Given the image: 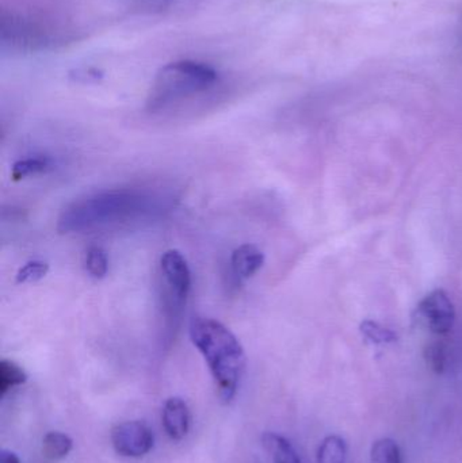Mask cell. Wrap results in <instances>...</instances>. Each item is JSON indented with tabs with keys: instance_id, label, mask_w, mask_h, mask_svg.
I'll return each instance as SVG.
<instances>
[{
	"instance_id": "cell-1",
	"label": "cell",
	"mask_w": 462,
	"mask_h": 463,
	"mask_svg": "<svg viewBox=\"0 0 462 463\" xmlns=\"http://www.w3.org/2000/svg\"><path fill=\"white\" fill-rule=\"evenodd\" d=\"M190 339L208 363L220 400L230 404L246 369V354L238 337L220 321L196 318L190 324Z\"/></svg>"
},
{
	"instance_id": "cell-2",
	"label": "cell",
	"mask_w": 462,
	"mask_h": 463,
	"mask_svg": "<svg viewBox=\"0 0 462 463\" xmlns=\"http://www.w3.org/2000/svg\"><path fill=\"white\" fill-rule=\"evenodd\" d=\"M155 206V199L140 191H103L65 207L58 218V231L70 233L125 223L156 212Z\"/></svg>"
},
{
	"instance_id": "cell-3",
	"label": "cell",
	"mask_w": 462,
	"mask_h": 463,
	"mask_svg": "<svg viewBox=\"0 0 462 463\" xmlns=\"http://www.w3.org/2000/svg\"><path fill=\"white\" fill-rule=\"evenodd\" d=\"M219 74L214 66L194 60H180L167 64L156 74L148 108L159 110L172 102L208 92L217 83Z\"/></svg>"
},
{
	"instance_id": "cell-4",
	"label": "cell",
	"mask_w": 462,
	"mask_h": 463,
	"mask_svg": "<svg viewBox=\"0 0 462 463\" xmlns=\"http://www.w3.org/2000/svg\"><path fill=\"white\" fill-rule=\"evenodd\" d=\"M161 271L163 275V297L183 305L191 287L187 260L177 249H170L161 255Z\"/></svg>"
},
{
	"instance_id": "cell-5",
	"label": "cell",
	"mask_w": 462,
	"mask_h": 463,
	"mask_svg": "<svg viewBox=\"0 0 462 463\" xmlns=\"http://www.w3.org/2000/svg\"><path fill=\"white\" fill-rule=\"evenodd\" d=\"M111 443L114 450L122 457H144L153 450V433L145 423L132 420L113 428Z\"/></svg>"
},
{
	"instance_id": "cell-6",
	"label": "cell",
	"mask_w": 462,
	"mask_h": 463,
	"mask_svg": "<svg viewBox=\"0 0 462 463\" xmlns=\"http://www.w3.org/2000/svg\"><path fill=\"white\" fill-rule=\"evenodd\" d=\"M418 312L434 334L446 335L453 328L456 312L453 302L442 289L434 290L424 297L419 303Z\"/></svg>"
},
{
	"instance_id": "cell-7",
	"label": "cell",
	"mask_w": 462,
	"mask_h": 463,
	"mask_svg": "<svg viewBox=\"0 0 462 463\" xmlns=\"http://www.w3.org/2000/svg\"><path fill=\"white\" fill-rule=\"evenodd\" d=\"M163 427L172 441H180L187 435L190 428V411L187 404L180 397H171L166 401L163 408Z\"/></svg>"
},
{
	"instance_id": "cell-8",
	"label": "cell",
	"mask_w": 462,
	"mask_h": 463,
	"mask_svg": "<svg viewBox=\"0 0 462 463\" xmlns=\"http://www.w3.org/2000/svg\"><path fill=\"white\" fill-rule=\"evenodd\" d=\"M265 254L252 244H243L236 249L231 257V268L239 279H248L262 268Z\"/></svg>"
},
{
	"instance_id": "cell-9",
	"label": "cell",
	"mask_w": 462,
	"mask_h": 463,
	"mask_svg": "<svg viewBox=\"0 0 462 463\" xmlns=\"http://www.w3.org/2000/svg\"><path fill=\"white\" fill-rule=\"evenodd\" d=\"M262 444L273 458V463H301L291 441L278 433H263Z\"/></svg>"
},
{
	"instance_id": "cell-10",
	"label": "cell",
	"mask_w": 462,
	"mask_h": 463,
	"mask_svg": "<svg viewBox=\"0 0 462 463\" xmlns=\"http://www.w3.org/2000/svg\"><path fill=\"white\" fill-rule=\"evenodd\" d=\"M346 441L341 436H327L318 449V463H346Z\"/></svg>"
},
{
	"instance_id": "cell-11",
	"label": "cell",
	"mask_w": 462,
	"mask_h": 463,
	"mask_svg": "<svg viewBox=\"0 0 462 463\" xmlns=\"http://www.w3.org/2000/svg\"><path fill=\"white\" fill-rule=\"evenodd\" d=\"M74 441L63 432H49L42 441V452L50 460H60L67 457L73 450Z\"/></svg>"
},
{
	"instance_id": "cell-12",
	"label": "cell",
	"mask_w": 462,
	"mask_h": 463,
	"mask_svg": "<svg viewBox=\"0 0 462 463\" xmlns=\"http://www.w3.org/2000/svg\"><path fill=\"white\" fill-rule=\"evenodd\" d=\"M28 380L25 370L13 361L0 362V396L4 397L15 386L23 385Z\"/></svg>"
},
{
	"instance_id": "cell-13",
	"label": "cell",
	"mask_w": 462,
	"mask_h": 463,
	"mask_svg": "<svg viewBox=\"0 0 462 463\" xmlns=\"http://www.w3.org/2000/svg\"><path fill=\"white\" fill-rule=\"evenodd\" d=\"M370 463H403L400 447L389 438L374 441L370 450Z\"/></svg>"
},
{
	"instance_id": "cell-14",
	"label": "cell",
	"mask_w": 462,
	"mask_h": 463,
	"mask_svg": "<svg viewBox=\"0 0 462 463\" xmlns=\"http://www.w3.org/2000/svg\"><path fill=\"white\" fill-rule=\"evenodd\" d=\"M50 169H52V161L49 158L22 159L13 166L12 178L13 180L18 182V180L47 172Z\"/></svg>"
},
{
	"instance_id": "cell-15",
	"label": "cell",
	"mask_w": 462,
	"mask_h": 463,
	"mask_svg": "<svg viewBox=\"0 0 462 463\" xmlns=\"http://www.w3.org/2000/svg\"><path fill=\"white\" fill-rule=\"evenodd\" d=\"M86 270L92 278H105L109 271V260L106 252L100 247H90L86 252Z\"/></svg>"
},
{
	"instance_id": "cell-16",
	"label": "cell",
	"mask_w": 462,
	"mask_h": 463,
	"mask_svg": "<svg viewBox=\"0 0 462 463\" xmlns=\"http://www.w3.org/2000/svg\"><path fill=\"white\" fill-rule=\"evenodd\" d=\"M361 332L366 339L376 343V345H389V343H395L397 340L395 332L390 331L389 328H385L376 321H363L361 324Z\"/></svg>"
},
{
	"instance_id": "cell-17",
	"label": "cell",
	"mask_w": 462,
	"mask_h": 463,
	"mask_svg": "<svg viewBox=\"0 0 462 463\" xmlns=\"http://www.w3.org/2000/svg\"><path fill=\"white\" fill-rule=\"evenodd\" d=\"M424 361H426L427 366L437 372V374H442L446 369V363H448V354H446V347L443 343L435 342L430 343L424 348Z\"/></svg>"
},
{
	"instance_id": "cell-18",
	"label": "cell",
	"mask_w": 462,
	"mask_h": 463,
	"mask_svg": "<svg viewBox=\"0 0 462 463\" xmlns=\"http://www.w3.org/2000/svg\"><path fill=\"white\" fill-rule=\"evenodd\" d=\"M49 271V265L44 260H31L25 266L18 270V284H33V282L41 281Z\"/></svg>"
},
{
	"instance_id": "cell-19",
	"label": "cell",
	"mask_w": 462,
	"mask_h": 463,
	"mask_svg": "<svg viewBox=\"0 0 462 463\" xmlns=\"http://www.w3.org/2000/svg\"><path fill=\"white\" fill-rule=\"evenodd\" d=\"M0 463H21V460L15 452L10 451V450H2Z\"/></svg>"
}]
</instances>
